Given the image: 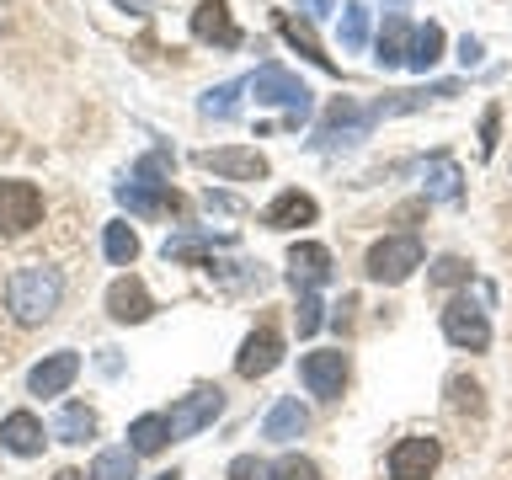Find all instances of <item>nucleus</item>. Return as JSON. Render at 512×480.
<instances>
[{
    "label": "nucleus",
    "mask_w": 512,
    "mask_h": 480,
    "mask_svg": "<svg viewBox=\"0 0 512 480\" xmlns=\"http://www.w3.org/2000/svg\"><path fill=\"white\" fill-rule=\"evenodd\" d=\"M278 363H283V336H278V326H272V320H262V326H256L246 342H240L235 374H240V379H267Z\"/></svg>",
    "instance_id": "nucleus-7"
},
{
    "label": "nucleus",
    "mask_w": 512,
    "mask_h": 480,
    "mask_svg": "<svg viewBox=\"0 0 512 480\" xmlns=\"http://www.w3.org/2000/svg\"><path fill=\"white\" fill-rule=\"evenodd\" d=\"M240 91H246V80H224V86H214L203 96V112H208V118H219V123H230L240 112Z\"/></svg>",
    "instance_id": "nucleus-29"
},
{
    "label": "nucleus",
    "mask_w": 512,
    "mask_h": 480,
    "mask_svg": "<svg viewBox=\"0 0 512 480\" xmlns=\"http://www.w3.org/2000/svg\"><path fill=\"white\" fill-rule=\"evenodd\" d=\"M448 406L480 416V411H486V400H480V384H475L470 374H454V379H448Z\"/></svg>",
    "instance_id": "nucleus-30"
},
{
    "label": "nucleus",
    "mask_w": 512,
    "mask_h": 480,
    "mask_svg": "<svg viewBox=\"0 0 512 480\" xmlns=\"http://www.w3.org/2000/svg\"><path fill=\"white\" fill-rule=\"evenodd\" d=\"M443 43H448V38H443V27H438V22H427V27H416V43H411V59H406V64H411V70H416V75H427V70H432V64H438V59H443Z\"/></svg>",
    "instance_id": "nucleus-26"
},
{
    "label": "nucleus",
    "mask_w": 512,
    "mask_h": 480,
    "mask_svg": "<svg viewBox=\"0 0 512 480\" xmlns=\"http://www.w3.org/2000/svg\"><path fill=\"white\" fill-rule=\"evenodd\" d=\"M438 459H443L438 438H400L390 448V480H427L438 470Z\"/></svg>",
    "instance_id": "nucleus-10"
},
{
    "label": "nucleus",
    "mask_w": 512,
    "mask_h": 480,
    "mask_svg": "<svg viewBox=\"0 0 512 480\" xmlns=\"http://www.w3.org/2000/svg\"><path fill=\"white\" fill-rule=\"evenodd\" d=\"M38 219H43V192L32 182L6 176V182H0V235H27Z\"/></svg>",
    "instance_id": "nucleus-6"
},
{
    "label": "nucleus",
    "mask_w": 512,
    "mask_h": 480,
    "mask_svg": "<svg viewBox=\"0 0 512 480\" xmlns=\"http://www.w3.org/2000/svg\"><path fill=\"white\" fill-rule=\"evenodd\" d=\"M171 166H176V160H171L166 150H155V155H144L139 166H134V176H139V182H166Z\"/></svg>",
    "instance_id": "nucleus-34"
},
{
    "label": "nucleus",
    "mask_w": 512,
    "mask_h": 480,
    "mask_svg": "<svg viewBox=\"0 0 512 480\" xmlns=\"http://www.w3.org/2000/svg\"><path fill=\"white\" fill-rule=\"evenodd\" d=\"M246 86L256 91V102H267V107H288V128H299L304 118H310V107H315V96L310 86L294 75V70H283V64H262Z\"/></svg>",
    "instance_id": "nucleus-2"
},
{
    "label": "nucleus",
    "mask_w": 512,
    "mask_h": 480,
    "mask_svg": "<svg viewBox=\"0 0 512 480\" xmlns=\"http://www.w3.org/2000/svg\"><path fill=\"white\" fill-rule=\"evenodd\" d=\"M0 6H6V0H0Z\"/></svg>",
    "instance_id": "nucleus-43"
},
{
    "label": "nucleus",
    "mask_w": 512,
    "mask_h": 480,
    "mask_svg": "<svg viewBox=\"0 0 512 480\" xmlns=\"http://www.w3.org/2000/svg\"><path fill=\"white\" fill-rule=\"evenodd\" d=\"M192 38L198 43H214V48H240V27L224 0H203L198 11H192Z\"/></svg>",
    "instance_id": "nucleus-13"
},
{
    "label": "nucleus",
    "mask_w": 512,
    "mask_h": 480,
    "mask_svg": "<svg viewBox=\"0 0 512 480\" xmlns=\"http://www.w3.org/2000/svg\"><path fill=\"white\" fill-rule=\"evenodd\" d=\"M331 6H336V0H299L304 16H320V11H331Z\"/></svg>",
    "instance_id": "nucleus-40"
},
{
    "label": "nucleus",
    "mask_w": 512,
    "mask_h": 480,
    "mask_svg": "<svg viewBox=\"0 0 512 480\" xmlns=\"http://www.w3.org/2000/svg\"><path fill=\"white\" fill-rule=\"evenodd\" d=\"M54 480H91V475H86V470H59Z\"/></svg>",
    "instance_id": "nucleus-41"
},
{
    "label": "nucleus",
    "mask_w": 512,
    "mask_h": 480,
    "mask_svg": "<svg viewBox=\"0 0 512 480\" xmlns=\"http://www.w3.org/2000/svg\"><path fill=\"white\" fill-rule=\"evenodd\" d=\"M102 246H107V262L112 267H134L139 262V235L128 230V224H107Z\"/></svg>",
    "instance_id": "nucleus-28"
},
{
    "label": "nucleus",
    "mask_w": 512,
    "mask_h": 480,
    "mask_svg": "<svg viewBox=\"0 0 512 480\" xmlns=\"http://www.w3.org/2000/svg\"><path fill=\"white\" fill-rule=\"evenodd\" d=\"M480 54H486V48H480V38H470V32H464V38H459V59L475 70V64H480Z\"/></svg>",
    "instance_id": "nucleus-38"
},
{
    "label": "nucleus",
    "mask_w": 512,
    "mask_h": 480,
    "mask_svg": "<svg viewBox=\"0 0 512 480\" xmlns=\"http://www.w3.org/2000/svg\"><path fill=\"white\" fill-rule=\"evenodd\" d=\"M443 336L464 352H486L491 347V320L475 299H448L443 304Z\"/></svg>",
    "instance_id": "nucleus-5"
},
{
    "label": "nucleus",
    "mask_w": 512,
    "mask_h": 480,
    "mask_svg": "<svg viewBox=\"0 0 512 480\" xmlns=\"http://www.w3.org/2000/svg\"><path fill=\"white\" fill-rule=\"evenodd\" d=\"M299 379L310 384V395L336 400V395H342V384H347V352H342V347H331V352H310V358L299 363Z\"/></svg>",
    "instance_id": "nucleus-11"
},
{
    "label": "nucleus",
    "mask_w": 512,
    "mask_h": 480,
    "mask_svg": "<svg viewBox=\"0 0 512 480\" xmlns=\"http://www.w3.org/2000/svg\"><path fill=\"white\" fill-rule=\"evenodd\" d=\"M171 438H176L171 416H160V411H144V416H134V427H128V448H134V454H160Z\"/></svg>",
    "instance_id": "nucleus-21"
},
{
    "label": "nucleus",
    "mask_w": 512,
    "mask_h": 480,
    "mask_svg": "<svg viewBox=\"0 0 512 480\" xmlns=\"http://www.w3.org/2000/svg\"><path fill=\"white\" fill-rule=\"evenodd\" d=\"M75 374H80V358L75 352H48V358L27 374V390L32 395H64L75 384Z\"/></svg>",
    "instance_id": "nucleus-16"
},
{
    "label": "nucleus",
    "mask_w": 512,
    "mask_h": 480,
    "mask_svg": "<svg viewBox=\"0 0 512 480\" xmlns=\"http://www.w3.org/2000/svg\"><path fill=\"white\" fill-rule=\"evenodd\" d=\"M315 214H320L315 198L294 187V192H278V198L262 208V224L267 230H299V224H315Z\"/></svg>",
    "instance_id": "nucleus-17"
},
{
    "label": "nucleus",
    "mask_w": 512,
    "mask_h": 480,
    "mask_svg": "<svg viewBox=\"0 0 512 480\" xmlns=\"http://www.w3.org/2000/svg\"><path fill=\"white\" fill-rule=\"evenodd\" d=\"M107 315L123 320V326H139V320H150V315H155L150 288H144L139 278H118V283L107 288Z\"/></svg>",
    "instance_id": "nucleus-15"
},
{
    "label": "nucleus",
    "mask_w": 512,
    "mask_h": 480,
    "mask_svg": "<svg viewBox=\"0 0 512 480\" xmlns=\"http://www.w3.org/2000/svg\"><path fill=\"white\" fill-rule=\"evenodd\" d=\"M379 123V112L374 107H358L352 96H336V102L326 107V118H320V128H315V150H336V144H358V139H368V128Z\"/></svg>",
    "instance_id": "nucleus-3"
},
{
    "label": "nucleus",
    "mask_w": 512,
    "mask_h": 480,
    "mask_svg": "<svg viewBox=\"0 0 512 480\" xmlns=\"http://www.w3.org/2000/svg\"><path fill=\"white\" fill-rule=\"evenodd\" d=\"M427 198H438V203H459L464 198V176H459V166L448 155H432V166H427Z\"/></svg>",
    "instance_id": "nucleus-23"
},
{
    "label": "nucleus",
    "mask_w": 512,
    "mask_h": 480,
    "mask_svg": "<svg viewBox=\"0 0 512 480\" xmlns=\"http://www.w3.org/2000/svg\"><path fill=\"white\" fill-rule=\"evenodd\" d=\"M288 283H294L299 294H315L320 283H331V251L315 246V240H299V246L288 251Z\"/></svg>",
    "instance_id": "nucleus-12"
},
{
    "label": "nucleus",
    "mask_w": 512,
    "mask_h": 480,
    "mask_svg": "<svg viewBox=\"0 0 512 480\" xmlns=\"http://www.w3.org/2000/svg\"><path fill=\"white\" fill-rule=\"evenodd\" d=\"M368 43V6H342V48H363Z\"/></svg>",
    "instance_id": "nucleus-31"
},
{
    "label": "nucleus",
    "mask_w": 512,
    "mask_h": 480,
    "mask_svg": "<svg viewBox=\"0 0 512 480\" xmlns=\"http://www.w3.org/2000/svg\"><path fill=\"white\" fill-rule=\"evenodd\" d=\"M155 480H182V475H176V470H166V475H155Z\"/></svg>",
    "instance_id": "nucleus-42"
},
{
    "label": "nucleus",
    "mask_w": 512,
    "mask_h": 480,
    "mask_svg": "<svg viewBox=\"0 0 512 480\" xmlns=\"http://www.w3.org/2000/svg\"><path fill=\"white\" fill-rule=\"evenodd\" d=\"M134 470H139L134 448H102L91 459V480H134Z\"/></svg>",
    "instance_id": "nucleus-27"
},
{
    "label": "nucleus",
    "mask_w": 512,
    "mask_h": 480,
    "mask_svg": "<svg viewBox=\"0 0 512 480\" xmlns=\"http://www.w3.org/2000/svg\"><path fill=\"white\" fill-rule=\"evenodd\" d=\"M411 43H416V27H411V22H406V16H400V11H395V16H390V22H384V27H379V38H374V48H379V54H374V59L384 64V70H390V64H406V59H411Z\"/></svg>",
    "instance_id": "nucleus-19"
},
{
    "label": "nucleus",
    "mask_w": 512,
    "mask_h": 480,
    "mask_svg": "<svg viewBox=\"0 0 512 480\" xmlns=\"http://www.w3.org/2000/svg\"><path fill=\"white\" fill-rule=\"evenodd\" d=\"M118 203L128 208V214H139V219H160V214H171L176 208V192H171V182H123L118 187Z\"/></svg>",
    "instance_id": "nucleus-14"
},
{
    "label": "nucleus",
    "mask_w": 512,
    "mask_h": 480,
    "mask_svg": "<svg viewBox=\"0 0 512 480\" xmlns=\"http://www.w3.org/2000/svg\"><path fill=\"white\" fill-rule=\"evenodd\" d=\"M203 171L224 176V182H262L267 176V155L262 150H240V144H224V150H198L192 155Z\"/></svg>",
    "instance_id": "nucleus-8"
},
{
    "label": "nucleus",
    "mask_w": 512,
    "mask_h": 480,
    "mask_svg": "<svg viewBox=\"0 0 512 480\" xmlns=\"http://www.w3.org/2000/svg\"><path fill=\"white\" fill-rule=\"evenodd\" d=\"M304 427H310V411H304L294 395H283L278 406L267 411V422H262V438H272V443H294Z\"/></svg>",
    "instance_id": "nucleus-20"
},
{
    "label": "nucleus",
    "mask_w": 512,
    "mask_h": 480,
    "mask_svg": "<svg viewBox=\"0 0 512 480\" xmlns=\"http://www.w3.org/2000/svg\"><path fill=\"white\" fill-rule=\"evenodd\" d=\"M272 480H320V470H315V459L288 454L283 464H272Z\"/></svg>",
    "instance_id": "nucleus-33"
},
{
    "label": "nucleus",
    "mask_w": 512,
    "mask_h": 480,
    "mask_svg": "<svg viewBox=\"0 0 512 480\" xmlns=\"http://www.w3.org/2000/svg\"><path fill=\"white\" fill-rule=\"evenodd\" d=\"M432 96H459V80H438V86H416V91H390V96H379V118H395V112H416V107H427Z\"/></svg>",
    "instance_id": "nucleus-22"
},
{
    "label": "nucleus",
    "mask_w": 512,
    "mask_h": 480,
    "mask_svg": "<svg viewBox=\"0 0 512 480\" xmlns=\"http://www.w3.org/2000/svg\"><path fill=\"white\" fill-rule=\"evenodd\" d=\"M416 267H422V240L416 235H384L363 262V272L374 283H406Z\"/></svg>",
    "instance_id": "nucleus-4"
},
{
    "label": "nucleus",
    "mask_w": 512,
    "mask_h": 480,
    "mask_svg": "<svg viewBox=\"0 0 512 480\" xmlns=\"http://www.w3.org/2000/svg\"><path fill=\"white\" fill-rule=\"evenodd\" d=\"M432 283H438V288L470 283V262H464V256H438V262H432Z\"/></svg>",
    "instance_id": "nucleus-32"
},
{
    "label": "nucleus",
    "mask_w": 512,
    "mask_h": 480,
    "mask_svg": "<svg viewBox=\"0 0 512 480\" xmlns=\"http://www.w3.org/2000/svg\"><path fill=\"white\" fill-rule=\"evenodd\" d=\"M0 299H6V315L16 326H43V320H54L59 299H64V272L54 262H27L6 278Z\"/></svg>",
    "instance_id": "nucleus-1"
},
{
    "label": "nucleus",
    "mask_w": 512,
    "mask_h": 480,
    "mask_svg": "<svg viewBox=\"0 0 512 480\" xmlns=\"http://www.w3.org/2000/svg\"><path fill=\"white\" fill-rule=\"evenodd\" d=\"M0 443H6L16 459H32V454H43L48 438H43V422L32 411H11L6 422H0Z\"/></svg>",
    "instance_id": "nucleus-18"
},
{
    "label": "nucleus",
    "mask_w": 512,
    "mask_h": 480,
    "mask_svg": "<svg viewBox=\"0 0 512 480\" xmlns=\"http://www.w3.org/2000/svg\"><path fill=\"white\" fill-rule=\"evenodd\" d=\"M54 438H59V443H86V438H96V411L80 406V400H70V406L54 416Z\"/></svg>",
    "instance_id": "nucleus-24"
},
{
    "label": "nucleus",
    "mask_w": 512,
    "mask_h": 480,
    "mask_svg": "<svg viewBox=\"0 0 512 480\" xmlns=\"http://www.w3.org/2000/svg\"><path fill=\"white\" fill-rule=\"evenodd\" d=\"M230 480H272V464L256 454H240V459H230Z\"/></svg>",
    "instance_id": "nucleus-35"
},
{
    "label": "nucleus",
    "mask_w": 512,
    "mask_h": 480,
    "mask_svg": "<svg viewBox=\"0 0 512 480\" xmlns=\"http://www.w3.org/2000/svg\"><path fill=\"white\" fill-rule=\"evenodd\" d=\"M219 411H224V390H219V384H198V390L182 395L166 416H171V432H176V438H192V432H203Z\"/></svg>",
    "instance_id": "nucleus-9"
},
{
    "label": "nucleus",
    "mask_w": 512,
    "mask_h": 480,
    "mask_svg": "<svg viewBox=\"0 0 512 480\" xmlns=\"http://www.w3.org/2000/svg\"><path fill=\"white\" fill-rule=\"evenodd\" d=\"M208 208H219V214H240V198H230V192H208Z\"/></svg>",
    "instance_id": "nucleus-39"
},
{
    "label": "nucleus",
    "mask_w": 512,
    "mask_h": 480,
    "mask_svg": "<svg viewBox=\"0 0 512 480\" xmlns=\"http://www.w3.org/2000/svg\"><path fill=\"white\" fill-rule=\"evenodd\" d=\"M294 320H299V336H315V331H320V320H326V315H320V299H315V294H299Z\"/></svg>",
    "instance_id": "nucleus-36"
},
{
    "label": "nucleus",
    "mask_w": 512,
    "mask_h": 480,
    "mask_svg": "<svg viewBox=\"0 0 512 480\" xmlns=\"http://www.w3.org/2000/svg\"><path fill=\"white\" fill-rule=\"evenodd\" d=\"M496 128H502V107H486V118H480V155L496 150Z\"/></svg>",
    "instance_id": "nucleus-37"
},
{
    "label": "nucleus",
    "mask_w": 512,
    "mask_h": 480,
    "mask_svg": "<svg viewBox=\"0 0 512 480\" xmlns=\"http://www.w3.org/2000/svg\"><path fill=\"white\" fill-rule=\"evenodd\" d=\"M278 27H283V38L294 43L310 64H320V70H336L331 54H320V43H315V32H310V22H304V16H278Z\"/></svg>",
    "instance_id": "nucleus-25"
}]
</instances>
